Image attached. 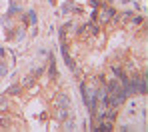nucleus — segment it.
Masks as SVG:
<instances>
[{
  "instance_id": "4",
  "label": "nucleus",
  "mask_w": 148,
  "mask_h": 132,
  "mask_svg": "<svg viewBox=\"0 0 148 132\" xmlns=\"http://www.w3.org/2000/svg\"><path fill=\"white\" fill-rule=\"evenodd\" d=\"M10 92H12V94H18V92H20V86H18V84H14V86H12V90H10Z\"/></svg>"
},
{
  "instance_id": "2",
  "label": "nucleus",
  "mask_w": 148,
  "mask_h": 132,
  "mask_svg": "<svg viewBox=\"0 0 148 132\" xmlns=\"http://www.w3.org/2000/svg\"><path fill=\"white\" fill-rule=\"evenodd\" d=\"M4 74H6V64L0 62V76H4Z\"/></svg>"
},
{
  "instance_id": "1",
  "label": "nucleus",
  "mask_w": 148,
  "mask_h": 132,
  "mask_svg": "<svg viewBox=\"0 0 148 132\" xmlns=\"http://www.w3.org/2000/svg\"><path fill=\"white\" fill-rule=\"evenodd\" d=\"M56 106H58V108H70V98H68L66 94H60L58 100H56Z\"/></svg>"
},
{
  "instance_id": "3",
  "label": "nucleus",
  "mask_w": 148,
  "mask_h": 132,
  "mask_svg": "<svg viewBox=\"0 0 148 132\" xmlns=\"http://www.w3.org/2000/svg\"><path fill=\"white\" fill-rule=\"evenodd\" d=\"M4 108H6V98L0 96V110H4Z\"/></svg>"
}]
</instances>
